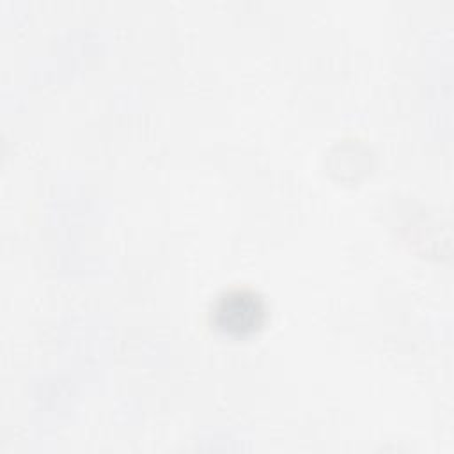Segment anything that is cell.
<instances>
[{
	"mask_svg": "<svg viewBox=\"0 0 454 454\" xmlns=\"http://www.w3.org/2000/svg\"><path fill=\"white\" fill-rule=\"evenodd\" d=\"M213 321L218 330L229 335L252 333L264 321V303L252 291H227L213 307Z\"/></svg>",
	"mask_w": 454,
	"mask_h": 454,
	"instance_id": "6da1fadb",
	"label": "cell"
}]
</instances>
